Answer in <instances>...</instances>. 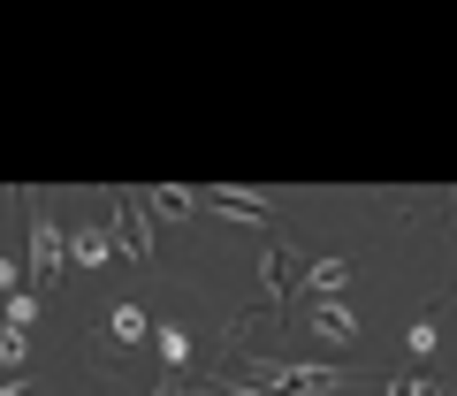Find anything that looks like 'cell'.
Masks as SVG:
<instances>
[{
  "label": "cell",
  "instance_id": "cell-1",
  "mask_svg": "<svg viewBox=\"0 0 457 396\" xmlns=\"http://www.w3.org/2000/svg\"><path fill=\"white\" fill-rule=\"evenodd\" d=\"M252 374H260L267 396H336L343 374L336 366H282V359H252Z\"/></svg>",
  "mask_w": 457,
  "mask_h": 396
},
{
  "label": "cell",
  "instance_id": "cell-2",
  "mask_svg": "<svg viewBox=\"0 0 457 396\" xmlns=\"http://www.w3.org/2000/svg\"><path fill=\"white\" fill-rule=\"evenodd\" d=\"M23 229H31V282H54L69 267V236L38 214V198H23Z\"/></svg>",
  "mask_w": 457,
  "mask_h": 396
},
{
  "label": "cell",
  "instance_id": "cell-3",
  "mask_svg": "<svg viewBox=\"0 0 457 396\" xmlns=\"http://www.w3.org/2000/svg\"><path fill=\"white\" fill-rule=\"evenodd\" d=\"M297 320H305V328H320L328 343H359V313H351L343 297H312V305H305Z\"/></svg>",
  "mask_w": 457,
  "mask_h": 396
},
{
  "label": "cell",
  "instance_id": "cell-4",
  "mask_svg": "<svg viewBox=\"0 0 457 396\" xmlns=\"http://www.w3.org/2000/svg\"><path fill=\"white\" fill-rule=\"evenodd\" d=\"M122 214V260H153V221H145V191H122L114 198Z\"/></svg>",
  "mask_w": 457,
  "mask_h": 396
},
{
  "label": "cell",
  "instance_id": "cell-5",
  "mask_svg": "<svg viewBox=\"0 0 457 396\" xmlns=\"http://www.w3.org/2000/svg\"><path fill=\"white\" fill-rule=\"evenodd\" d=\"M260 290L275 313H290V244H267L260 252Z\"/></svg>",
  "mask_w": 457,
  "mask_h": 396
},
{
  "label": "cell",
  "instance_id": "cell-6",
  "mask_svg": "<svg viewBox=\"0 0 457 396\" xmlns=\"http://www.w3.org/2000/svg\"><path fill=\"white\" fill-rule=\"evenodd\" d=\"M206 206H213V214H228V221H260V229H275V206L252 198V191H213Z\"/></svg>",
  "mask_w": 457,
  "mask_h": 396
},
{
  "label": "cell",
  "instance_id": "cell-7",
  "mask_svg": "<svg viewBox=\"0 0 457 396\" xmlns=\"http://www.w3.org/2000/svg\"><path fill=\"white\" fill-rule=\"evenodd\" d=\"M343 282H351V260H336V252L312 260V267H305V305H312V297H336Z\"/></svg>",
  "mask_w": 457,
  "mask_h": 396
},
{
  "label": "cell",
  "instance_id": "cell-8",
  "mask_svg": "<svg viewBox=\"0 0 457 396\" xmlns=\"http://www.w3.org/2000/svg\"><path fill=\"white\" fill-rule=\"evenodd\" d=\"M69 260H77V267H107L114 260V229H99V221L77 229V236H69Z\"/></svg>",
  "mask_w": 457,
  "mask_h": 396
},
{
  "label": "cell",
  "instance_id": "cell-9",
  "mask_svg": "<svg viewBox=\"0 0 457 396\" xmlns=\"http://www.w3.org/2000/svg\"><path fill=\"white\" fill-rule=\"evenodd\" d=\"M0 313H8V328L23 335V328H31V320H38V297H31V290H16V297H8V305H0Z\"/></svg>",
  "mask_w": 457,
  "mask_h": 396
},
{
  "label": "cell",
  "instance_id": "cell-10",
  "mask_svg": "<svg viewBox=\"0 0 457 396\" xmlns=\"http://www.w3.org/2000/svg\"><path fill=\"white\" fill-rule=\"evenodd\" d=\"M145 206H153V214H168V221H183V214H191V191H153Z\"/></svg>",
  "mask_w": 457,
  "mask_h": 396
},
{
  "label": "cell",
  "instance_id": "cell-11",
  "mask_svg": "<svg viewBox=\"0 0 457 396\" xmlns=\"http://www.w3.org/2000/svg\"><path fill=\"white\" fill-rule=\"evenodd\" d=\"M404 343H411V359H427V351H435V320L420 313V320H411V335H404Z\"/></svg>",
  "mask_w": 457,
  "mask_h": 396
},
{
  "label": "cell",
  "instance_id": "cell-12",
  "mask_svg": "<svg viewBox=\"0 0 457 396\" xmlns=\"http://www.w3.org/2000/svg\"><path fill=\"white\" fill-rule=\"evenodd\" d=\"M161 359H168V366H183V359H191V343H183V328H161Z\"/></svg>",
  "mask_w": 457,
  "mask_h": 396
},
{
  "label": "cell",
  "instance_id": "cell-13",
  "mask_svg": "<svg viewBox=\"0 0 457 396\" xmlns=\"http://www.w3.org/2000/svg\"><path fill=\"white\" fill-rule=\"evenodd\" d=\"M114 335H145V313L137 305H114Z\"/></svg>",
  "mask_w": 457,
  "mask_h": 396
},
{
  "label": "cell",
  "instance_id": "cell-14",
  "mask_svg": "<svg viewBox=\"0 0 457 396\" xmlns=\"http://www.w3.org/2000/svg\"><path fill=\"white\" fill-rule=\"evenodd\" d=\"M206 396H267L260 381H206Z\"/></svg>",
  "mask_w": 457,
  "mask_h": 396
},
{
  "label": "cell",
  "instance_id": "cell-15",
  "mask_svg": "<svg viewBox=\"0 0 457 396\" xmlns=\"http://www.w3.org/2000/svg\"><path fill=\"white\" fill-rule=\"evenodd\" d=\"M0 359H8V366L23 359V335H16V328H0Z\"/></svg>",
  "mask_w": 457,
  "mask_h": 396
},
{
  "label": "cell",
  "instance_id": "cell-16",
  "mask_svg": "<svg viewBox=\"0 0 457 396\" xmlns=\"http://www.w3.org/2000/svg\"><path fill=\"white\" fill-rule=\"evenodd\" d=\"M0 396H38V381H0Z\"/></svg>",
  "mask_w": 457,
  "mask_h": 396
},
{
  "label": "cell",
  "instance_id": "cell-17",
  "mask_svg": "<svg viewBox=\"0 0 457 396\" xmlns=\"http://www.w3.org/2000/svg\"><path fill=\"white\" fill-rule=\"evenodd\" d=\"M0 290H16V267H8V260H0Z\"/></svg>",
  "mask_w": 457,
  "mask_h": 396
},
{
  "label": "cell",
  "instance_id": "cell-18",
  "mask_svg": "<svg viewBox=\"0 0 457 396\" xmlns=\"http://www.w3.org/2000/svg\"><path fill=\"white\" fill-rule=\"evenodd\" d=\"M153 396H183V389H176V374H168V381H161V389H153Z\"/></svg>",
  "mask_w": 457,
  "mask_h": 396
}]
</instances>
